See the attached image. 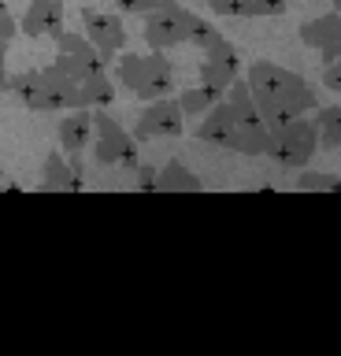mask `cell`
Masks as SVG:
<instances>
[{
  "instance_id": "cell-1",
  "label": "cell",
  "mask_w": 341,
  "mask_h": 356,
  "mask_svg": "<svg viewBox=\"0 0 341 356\" xmlns=\"http://www.w3.org/2000/svg\"><path fill=\"white\" fill-rule=\"evenodd\" d=\"M249 86H252V97H256V108L263 111L271 130H282L290 127L297 115H308V111L319 108V100L312 93V86L304 82L301 74L285 71L278 63H252L249 67Z\"/></svg>"
},
{
  "instance_id": "cell-2",
  "label": "cell",
  "mask_w": 341,
  "mask_h": 356,
  "mask_svg": "<svg viewBox=\"0 0 341 356\" xmlns=\"http://www.w3.org/2000/svg\"><path fill=\"white\" fill-rule=\"evenodd\" d=\"M226 100L238 115V145L234 152H245V156H267L271 141H274V130L267 127L263 111L256 108V97H252V86L249 78H234V86L226 89Z\"/></svg>"
},
{
  "instance_id": "cell-3",
  "label": "cell",
  "mask_w": 341,
  "mask_h": 356,
  "mask_svg": "<svg viewBox=\"0 0 341 356\" xmlns=\"http://www.w3.org/2000/svg\"><path fill=\"white\" fill-rule=\"evenodd\" d=\"M138 145L141 141L119 127L115 115H108L104 108H97V115H93V152H97V163L123 167V171H138V167H141Z\"/></svg>"
},
{
  "instance_id": "cell-4",
  "label": "cell",
  "mask_w": 341,
  "mask_h": 356,
  "mask_svg": "<svg viewBox=\"0 0 341 356\" xmlns=\"http://www.w3.org/2000/svg\"><path fill=\"white\" fill-rule=\"evenodd\" d=\"M315 149H319V127H315V119L297 115L290 127L274 130V141H271L267 156L278 167H285V171H304V167L312 163Z\"/></svg>"
},
{
  "instance_id": "cell-5",
  "label": "cell",
  "mask_w": 341,
  "mask_h": 356,
  "mask_svg": "<svg viewBox=\"0 0 341 356\" xmlns=\"http://www.w3.org/2000/svg\"><path fill=\"white\" fill-rule=\"evenodd\" d=\"M185 130V111L178 104V97H160V100H145V111L134 122V138L138 141H167V138H182Z\"/></svg>"
},
{
  "instance_id": "cell-6",
  "label": "cell",
  "mask_w": 341,
  "mask_h": 356,
  "mask_svg": "<svg viewBox=\"0 0 341 356\" xmlns=\"http://www.w3.org/2000/svg\"><path fill=\"white\" fill-rule=\"evenodd\" d=\"M145 44L149 49H178L190 44V8H182L178 0L163 4L145 15Z\"/></svg>"
},
{
  "instance_id": "cell-7",
  "label": "cell",
  "mask_w": 341,
  "mask_h": 356,
  "mask_svg": "<svg viewBox=\"0 0 341 356\" xmlns=\"http://www.w3.org/2000/svg\"><path fill=\"white\" fill-rule=\"evenodd\" d=\"M82 33L97 44V52H101L108 63H112L115 56L126 49V30H123V22H119L115 15H108V11L82 8Z\"/></svg>"
},
{
  "instance_id": "cell-8",
  "label": "cell",
  "mask_w": 341,
  "mask_h": 356,
  "mask_svg": "<svg viewBox=\"0 0 341 356\" xmlns=\"http://www.w3.org/2000/svg\"><path fill=\"white\" fill-rule=\"evenodd\" d=\"M197 138H201L204 145H215V149H234L238 145V115H234V108H230L226 97L201 115V122H197Z\"/></svg>"
},
{
  "instance_id": "cell-9",
  "label": "cell",
  "mask_w": 341,
  "mask_h": 356,
  "mask_svg": "<svg viewBox=\"0 0 341 356\" xmlns=\"http://www.w3.org/2000/svg\"><path fill=\"white\" fill-rule=\"evenodd\" d=\"M301 41L323 56V63H334L341 56V11H326L323 19H308L301 26Z\"/></svg>"
},
{
  "instance_id": "cell-10",
  "label": "cell",
  "mask_w": 341,
  "mask_h": 356,
  "mask_svg": "<svg viewBox=\"0 0 341 356\" xmlns=\"http://www.w3.org/2000/svg\"><path fill=\"white\" fill-rule=\"evenodd\" d=\"M41 189L45 193H78L85 186L82 182V156H67V152H56L52 149L45 156V171H41Z\"/></svg>"
},
{
  "instance_id": "cell-11",
  "label": "cell",
  "mask_w": 341,
  "mask_h": 356,
  "mask_svg": "<svg viewBox=\"0 0 341 356\" xmlns=\"http://www.w3.org/2000/svg\"><path fill=\"white\" fill-rule=\"evenodd\" d=\"M134 93L141 100H160V97L174 93V67H171L167 56H163V49H149L145 67H141V82H138Z\"/></svg>"
},
{
  "instance_id": "cell-12",
  "label": "cell",
  "mask_w": 341,
  "mask_h": 356,
  "mask_svg": "<svg viewBox=\"0 0 341 356\" xmlns=\"http://www.w3.org/2000/svg\"><path fill=\"white\" fill-rule=\"evenodd\" d=\"M19 26L26 38H56L63 30V0H34Z\"/></svg>"
},
{
  "instance_id": "cell-13",
  "label": "cell",
  "mask_w": 341,
  "mask_h": 356,
  "mask_svg": "<svg viewBox=\"0 0 341 356\" xmlns=\"http://www.w3.org/2000/svg\"><path fill=\"white\" fill-rule=\"evenodd\" d=\"M90 141H93V115H85V108H71V115L60 119V149L67 156H82Z\"/></svg>"
},
{
  "instance_id": "cell-14",
  "label": "cell",
  "mask_w": 341,
  "mask_h": 356,
  "mask_svg": "<svg viewBox=\"0 0 341 356\" xmlns=\"http://www.w3.org/2000/svg\"><path fill=\"white\" fill-rule=\"evenodd\" d=\"M56 52H63V56H71V60L85 63L93 74H104V71H108V60H104L101 52H97V44L85 38V33L60 30V33H56Z\"/></svg>"
},
{
  "instance_id": "cell-15",
  "label": "cell",
  "mask_w": 341,
  "mask_h": 356,
  "mask_svg": "<svg viewBox=\"0 0 341 356\" xmlns=\"http://www.w3.org/2000/svg\"><path fill=\"white\" fill-rule=\"evenodd\" d=\"M160 189L163 193H201L204 182L182 160H167L160 167Z\"/></svg>"
},
{
  "instance_id": "cell-16",
  "label": "cell",
  "mask_w": 341,
  "mask_h": 356,
  "mask_svg": "<svg viewBox=\"0 0 341 356\" xmlns=\"http://www.w3.org/2000/svg\"><path fill=\"white\" fill-rule=\"evenodd\" d=\"M8 93L30 111H45V97H41V71H19L8 78Z\"/></svg>"
},
{
  "instance_id": "cell-17",
  "label": "cell",
  "mask_w": 341,
  "mask_h": 356,
  "mask_svg": "<svg viewBox=\"0 0 341 356\" xmlns=\"http://www.w3.org/2000/svg\"><path fill=\"white\" fill-rule=\"evenodd\" d=\"M78 89H82V108L85 111L108 108L115 100V82L108 78V71L104 74H85L82 82H78Z\"/></svg>"
},
{
  "instance_id": "cell-18",
  "label": "cell",
  "mask_w": 341,
  "mask_h": 356,
  "mask_svg": "<svg viewBox=\"0 0 341 356\" xmlns=\"http://www.w3.org/2000/svg\"><path fill=\"white\" fill-rule=\"evenodd\" d=\"M223 97H226V93H219V89H212V86L201 82V86H193V89H182V93H178V104H182V111H185V119H190V115L201 119L204 111L212 108V104H219Z\"/></svg>"
},
{
  "instance_id": "cell-19",
  "label": "cell",
  "mask_w": 341,
  "mask_h": 356,
  "mask_svg": "<svg viewBox=\"0 0 341 356\" xmlns=\"http://www.w3.org/2000/svg\"><path fill=\"white\" fill-rule=\"evenodd\" d=\"M238 74H241V67L223 63V60H208V56H204V63H201V82L212 86V89H219V93H226V89L234 86Z\"/></svg>"
},
{
  "instance_id": "cell-20",
  "label": "cell",
  "mask_w": 341,
  "mask_h": 356,
  "mask_svg": "<svg viewBox=\"0 0 341 356\" xmlns=\"http://www.w3.org/2000/svg\"><path fill=\"white\" fill-rule=\"evenodd\" d=\"M315 127H319V145L323 149H341V108L338 104L319 108Z\"/></svg>"
},
{
  "instance_id": "cell-21",
  "label": "cell",
  "mask_w": 341,
  "mask_h": 356,
  "mask_svg": "<svg viewBox=\"0 0 341 356\" xmlns=\"http://www.w3.org/2000/svg\"><path fill=\"white\" fill-rule=\"evenodd\" d=\"M285 0H234V15L238 19H274L285 15Z\"/></svg>"
},
{
  "instance_id": "cell-22",
  "label": "cell",
  "mask_w": 341,
  "mask_h": 356,
  "mask_svg": "<svg viewBox=\"0 0 341 356\" xmlns=\"http://www.w3.org/2000/svg\"><path fill=\"white\" fill-rule=\"evenodd\" d=\"M219 41H223V33H219L215 22H208V19L197 15V11H190V44H197L201 52H208Z\"/></svg>"
},
{
  "instance_id": "cell-23",
  "label": "cell",
  "mask_w": 341,
  "mask_h": 356,
  "mask_svg": "<svg viewBox=\"0 0 341 356\" xmlns=\"http://www.w3.org/2000/svg\"><path fill=\"white\" fill-rule=\"evenodd\" d=\"M297 189L301 193H341V178L326 171H304L297 178Z\"/></svg>"
},
{
  "instance_id": "cell-24",
  "label": "cell",
  "mask_w": 341,
  "mask_h": 356,
  "mask_svg": "<svg viewBox=\"0 0 341 356\" xmlns=\"http://www.w3.org/2000/svg\"><path fill=\"white\" fill-rule=\"evenodd\" d=\"M163 4H171V0H115V8L123 11V15H138V19H145L149 11H156Z\"/></svg>"
},
{
  "instance_id": "cell-25",
  "label": "cell",
  "mask_w": 341,
  "mask_h": 356,
  "mask_svg": "<svg viewBox=\"0 0 341 356\" xmlns=\"http://www.w3.org/2000/svg\"><path fill=\"white\" fill-rule=\"evenodd\" d=\"M134 175H138V178H134V186L141 189V193H152V189H160V171H156L152 163H141Z\"/></svg>"
},
{
  "instance_id": "cell-26",
  "label": "cell",
  "mask_w": 341,
  "mask_h": 356,
  "mask_svg": "<svg viewBox=\"0 0 341 356\" xmlns=\"http://www.w3.org/2000/svg\"><path fill=\"white\" fill-rule=\"evenodd\" d=\"M323 86H326V89H334V93H341V56H338L334 63H326V67H323Z\"/></svg>"
},
{
  "instance_id": "cell-27",
  "label": "cell",
  "mask_w": 341,
  "mask_h": 356,
  "mask_svg": "<svg viewBox=\"0 0 341 356\" xmlns=\"http://www.w3.org/2000/svg\"><path fill=\"white\" fill-rule=\"evenodd\" d=\"M8 44H12V41L0 38V97L8 93V78H12V74H8Z\"/></svg>"
},
{
  "instance_id": "cell-28",
  "label": "cell",
  "mask_w": 341,
  "mask_h": 356,
  "mask_svg": "<svg viewBox=\"0 0 341 356\" xmlns=\"http://www.w3.org/2000/svg\"><path fill=\"white\" fill-rule=\"evenodd\" d=\"M208 8H212L215 15H234V0H208Z\"/></svg>"
},
{
  "instance_id": "cell-29",
  "label": "cell",
  "mask_w": 341,
  "mask_h": 356,
  "mask_svg": "<svg viewBox=\"0 0 341 356\" xmlns=\"http://www.w3.org/2000/svg\"><path fill=\"white\" fill-rule=\"evenodd\" d=\"M0 11H8V4H4V0H0Z\"/></svg>"
},
{
  "instance_id": "cell-30",
  "label": "cell",
  "mask_w": 341,
  "mask_h": 356,
  "mask_svg": "<svg viewBox=\"0 0 341 356\" xmlns=\"http://www.w3.org/2000/svg\"><path fill=\"white\" fill-rule=\"evenodd\" d=\"M334 8H338V11H341V0H334Z\"/></svg>"
},
{
  "instance_id": "cell-31",
  "label": "cell",
  "mask_w": 341,
  "mask_h": 356,
  "mask_svg": "<svg viewBox=\"0 0 341 356\" xmlns=\"http://www.w3.org/2000/svg\"><path fill=\"white\" fill-rule=\"evenodd\" d=\"M0 182H4V171H0Z\"/></svg>"
}]
</instances>
